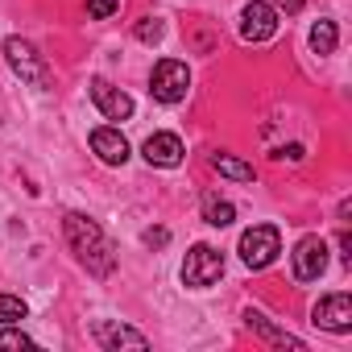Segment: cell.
Here are the masks:
<instances>
[{
  "mask_svg": "<svg viewBox=\"0 0 352 352\" xmlns=\"http://www.w3.org/2000/svg\"><path fill=\"white\" fill-rule=\"evenodd\" d=\"M63 228H67V241H71L75 257H79L96 278H108V274L116 270V253H112V245L104 241V232H100V224H96V220H87V216H79V212H71V216L63 220Z\"/></svg>",
  "mask_w": 352,
  "mask_h": 352,
  "instance_id": "obj_1",
  "label": "cell"
},
{
  "mask_svg": "<svg viewBox=\"0 0 352 352\" xmlns=\"http://www.w3.org/2000/svg\"><path fill=\"white\" fill-rule=\"evenodd\" d=\"M282 253V232L274 224H253L245 236H241V261L249 270H265L274 265V257Z\"/></svg>",
  "mask_w": 352,
  "mask_h": 352,
  "instance_id": "obj_2",
  "label": "cell"
},
{
  "mask_svg": "<svg viewBox=\"0 0 352 352\" xmlns=\"http://www.w3.org/2000/svg\"><path fill=\"white\" fill-rule=\"evenodd\" d=\"M187 87H191V71L179 58H162L149 75V96L162 100V104H179L187 96Z\"/></svg>",
  "mask_w": 352,
  "mask_h": 352,
  "instance_id": "obj_3",
  "label": "cell"
},
{
  "mask_svg": "<svg viewBox=\"0 0 352 352\" xmlns=\"http://www.w3.org/2000/svg\"><path fill=\"white\" fill-rule=\"evenodd\" d=\"M224 278V253L212 249V245H195L183 261V282L195 286V290H208Z\"/></svg>",
  "mask_w": 352,
  "mask_h": 352,
  "instance_id": "obj_4",
  "label": "cell"
},
{
  "mask_svg": "<svg viewBox=\"0 0 352 352\" xmlns=\"http://www.w3.org/2000/svg\"><path fill=\"white\" fill-rule=\"evenodd\" d=\"M5 58H9V67H13L25 83H34V87H46V83H50V67L42 63V54H38L25 38H9V42H5Z\"/></svg>",
  "mask_w": 352,
  "mask_h": 352,
  "instance_id": "obj_5",
  "label": "cell"
},
{
  "mask_svg": "<svg viewBox=\"0 0 352 352\" xmlns=\"http://www.w3.org/2000/svg\"><path fill=\"white\" fill-rule=\"evenodd\" d=\"M311 323H315V327H323V331H336V336L352 331V294H348V290H336V294L319 298V302H315V319H311Z\"/></svg>",
  "mask_w": 352,
  "mask_h": 352,
  "instance_id": "obj_6",
  "label": "cell"
},
{
  "mask_svg": "<svg viewBox=\"0 0 352 352\" xmlns=\"http://www.w3.org/2000/svg\"><path fill=\"white\" fill-rule=\"evenodd\" d=\"M327 270V241L323 236H302L294 245V278L298 282H319Z\"/></svg>",
  "mask_w": 352,
  "mask_h": 352,
  "instance_id": "obj_7",
  "label": "cell"
},
{
  "mask_svg": "<svg viewBox=\"0 0 352 352\" xmlns=\"http://www.w3.org/2000/svg\"><path fill=\"white\" fill-rule=\"evenodd\" d=\"M274 34H278V13H274V5H265V0L245 5V13H241V38H245V42H270Z\"/></svg>",
  "mask_w": 352,
  "mask_h": 352,
  "instance_id": "obj_8",
  "label": "cell"
},
{
  "mask_svg": "<svg viewBox=\"0 0 352 352\" xmlns=\"http://www.w3.org/2000/svg\"><path fill=\"white\" fill-rule=\"evenodd\" d=\"M91 100H96V108H100L108 120H129V116H133V100H129L120 87H112L108 79H91Z\"/></svg>",
  "mask_w": 352,
  "mask_h": 352,
  "instance_id": "obj_9",
  "label": "cell"
},
{
  "mask_svg": "<svg viewBox=\"0 0 352 352\" xmlns=\"http://www.w3.org/2000/svg\"><path fill=\"white\" fill-rule=\"evenodd\" d=\"M141 153H145V162L149 166H179L183 162V141L179 137H174V133H153V137H145V145H141Z\"/></svg>",
  "mask_w": 352,
  "mask_h": 352,
  "instance_id": "obj_10",
  "label": "cell"
},
{
  "mask_svg": "<svg viewBox=\"0 0 352 352\" xmlns=\"http://www.w3.org/2000/svg\"><path fill=\"white\" fill-rule=\"evenodd\" d=\"M91 149H96V157L108 162V166H124V162H129V141H124L120 129H96V133H91Z\"/></svg>",
  "mask_w": 352,
  "mask_h": 352,
  "instance_id": "obj_11",
  "label": "cell"
},
{
  "mask_svg": "<svg viewBox=\"0 0 352 352\" xmlns=\"http://www.w3.org/2000/svg\"><path fill=\"white\" fill-rule=\"evenodd\" d=\"M96 340H100L104 348H133V352L149 348V340H145L141 331H133V327H120V323H100V327H96Z\"/></svg>",
  "mask_w": 352,
  "mask_h": 352,
  "instance_id": "obj_12",
  "label": "cell"
},
{
  "mask_svg": "<svg viewBox=\"0 0 352 352\" xmlns=\"http://www.w3.org/2000/svg\"><path fill=\"white\" fill-rule=\"evenodd\" d=\"M245 323H249V331H253V336H261V340H270V344H278V348H294V352H302V348H307L298 336L278 331V327H274L265 315H257V311H249V315H245Z\"/></svg>",
  "mask_w": 352,
  "mask_h": 352,
  "instance_id": "obj_13",
  "label": "cell"
},
{
  "mask_svg": "<svg viewBox=\"0 0 352 352\" xmlns=\"http://www.w3.org/2000/svg\"><path fill=\"white\" fill-rule=\"evenodd\" d=\"M204 220H208L212 228H228V224L236 220V208H232L228 199H220V195H208V199H204Z\"/></svg>",
  "mask_w": 352,
  "mask_h": 352,
  "instance_id": "obj_14",
  "label": "cell"
},
{
  "mask_svg": "<svg viewBox=\"0 0 352 352\" xmlns=\"http://www.w3.org/2000/svg\"><path fill=\"white\" fill-rule=\"evenodd\" d=\"M212 166L224 174V179H236V183H253V166H249V162H241V157H232V153H216V157H212Z\"/></svg>",
  "mask_w": 352,
  "mask_h": 352,
  "instance_id": "obj_15",
  "label": "cell"
},
{
  "mask_svg": "<svg viewBox=\"0 0 352 352\" xmlns=\"http://www.w3.org/2000/svg\"><path fill=\"white\" fill-rule=\"evenodd\" d=\"M311 50H315V54H331V50H336V21H315V30H311Z\"/></svg>",
  "mask_w": 352,
  "mask_h": 352,
  "instance_id": "obj_16",
  "label": "cell"
},
{
  "mask_svg": "<svg viewBox=\"0 0 352 352\" xmlns=\"http://www.w3.org/2000/svg\"><path fill=\"white\" fill-rule=\"evenodd\" d=\"M30 315V307L17 294H0V323H21Z\"/></svg>",
  "mask_w": 352,
  "mask_h": 352,
  "instance_id": "obj_17",
  "label": "cell"
},
{
  "mask_svg": "<svg viewBox=\"0 0 352 352\" xmlns=\"http://www.w3.org/2000/svg\"><path fill=\"white\" fill-rule=\"evenodd\" d=\"M116 9H120V0H87V17L91 21H108Z\"/></svg>",
  "mask_w": 352,
  "mask_h": 352,
  "instance_id": "obj_18",
  "label": "cell"
},
{
  "mask_svg": "<svg viewBox=\"0 0 352 352\" xmlns=\"http://www.w3.org/2000/svg\"><path fill=\"white\" fill-rule=\"evenodd\" d=\"M137 38H141V42H162V21H157V17H145V21L137 25Z\"/></svg>",
  "mask_w": 352,
  "mask_h": 352,
  "instance_id": "obj_19",
  "label": "cell"
},
{
  "mask_svg": "<svg viewBox=\"0 0 352 352\" xmlns=\"http://www.w3.org/2000/svg\"><path fill=\"white\" fill-rule=\"evenodd\" d=\"M0 348H34V340L25 336V331H0Z\"/></svg>",
  "mask_w": 352,
  "mask_h": 352,
  "instance_id": "obj_20",
  "label": "cell"
},
{
  "mask_svg": "<svg viewBox=\"0 0 352 352\" xmlns=\"http://www.w3.org/2000/svg\"><path fill=\"white\" fill-rule=\"evenodd\" d=\"M166 241H170V232H166V228H149V232H145V245H149V249H162Z\"/></svg>",
  "mask_w": 352,
  "mask_h": 352,
  "instance_id": "obj_21",
  "label": "cell"
},
{
  "mask_svg": "<svg viewBox=\"0 0 352 352\" xmlns=\"http://www.w3.org/2000/svg\"><path fill=\"white\" fill-rule=\"evenodd\" d=\"M274 157H278V162H286V157H290V162H298V157H302V145H286V149H278Z\"/></svg>",
  "mask_w": 352,
  "mask_h": 352,
  "instance_id": "obj_22",
  "label": "cell"
},
{
  "mask_svg": "<svg viewBox=\"0 0 352 352\" xmlns=\"http://www.w3.org/2000/svg\"><path fill=\"white\" fill-rule=\"evenodd\" d=\"M340 257L352 261V236H348V232H340Z\"/></svg>",
  "mask_w": 352,
  "mask_h": 352,
  "instance_id": "obj_23",
  "label": "cell"
},
{
  "mask_svg": "<svg viewBox=\"0 0 352 352\" xmlns=\"http://www.w3.org/2000/svg\"><path fill=\"white\" fill-rule=\"evenodd\" d=\"M278 5H282L286 13H302V5H307V0H278Z\"/></svg>",
  "mask_w": 352,
  "mask_h": 352,
  "instance_id": "obj_24",
  "label": "cell"
}]
</instances>
